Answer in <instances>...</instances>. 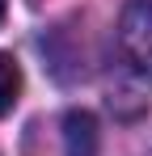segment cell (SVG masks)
<instances>
[{"instance_id": "6da1fadb", "label": "cell", "mask_w": 152, "mask_h": 156, "mask_svg": "<svg viewBox=\"0 0 152 156\" xmlns=\"http://www.w3.org/2000/svg\"><path fill=\"white\" fill-rule=\"evenodd\" d=\"M118 47L135 72L152 76V0H131L118 17Z\"/></svg>"}, {"instance_id": "277c9868", "label": "cell", "mask_w": 152, "mask_h": 156, "mask_svg": "<svg viewBox=\"0 0 152 156\" xmlns=\"http://www.w3.org/2000/svg\"><path fill=\"white\" fill-rule=\"evenodd\" d=\"M4 9H9V0H0V21H4Z\"/></svg>"}, {"instance_id": "3957f363", "label": "cell", "mask_w": 152, "mask_h": 156, "mask_svg": "<svg viewBox=\"0 0 152 156\" xmlns=\"http://www.w3.org/2000/svg\"><path fill=\"white\" fill-rule=\"evenodd\" d=\"M17 97H21V68H17V59H13V55L0 51V118H4V114H13Z\"/></svg>"}, {"instance_id": "7a4b0ae2", "label": "cell", "mask_w": 152, "mask_h": 156, "mask_svg": "<svg viewBox=\"0 0 152 156\" xmlns=\"http://www.w3.org/2000/svg\"><path fill=\"white\" fill-rule=\"evenodd\" d=\"M63 148H68V156H97L101 131L89 110H68L63 114Z\"/></svg>"}]
</instances>
